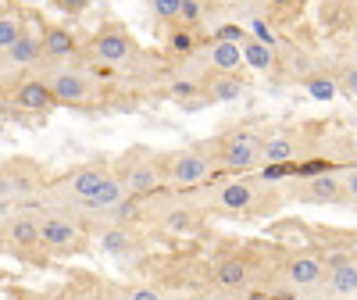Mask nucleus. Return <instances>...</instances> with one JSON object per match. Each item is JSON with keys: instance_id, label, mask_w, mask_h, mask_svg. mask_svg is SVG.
<instances>
[{"instance_id": "1", "label": "nucleus", "mask_w": 357, "mask_h": 300, "mask_svg": "<svg viewBox=\"0 0 357 300\" xmlns=\"http://www.w3.org/2000/svg\"><path fill=\"white\" fill-rule=\"evenodd\" d=\"M40 190H43V172H40V165L25 161V158L0 165V200L22 204V200H33Z\"/></svg>"}, {"instance_id": "2", "label": "nucleus", "mask_w": 357, "mask_h": 300, "mask_svg": "<svg viewBox=\"0 0 357 300\" xmlns=\"http://www.w3.org/2000/svg\"><path fill=\"white\" fill-rule=\"evenodd\" d=\"M215 165H218V158H211L207 150H183V154H175L165 165V179L178 190H193L215 175Z\"/></svg>"}, {"instance_id": "3", "label": "nucleus", "mask_w": 357, "mask_h": 300, "mask_svg": "<svg viewBox=\"0 0 357 300\" xmlns=\"http://www.w3.org/2000/svg\"><path fill=\"white\" fill-rule=\"evenodd\" d=\"M264 140L250 129H240L218 143V165H225L229 172H254L264 158Z\"/></svg>"}, {"instance_id": "4", "label": "nucleus", "mask_w": 357, "mask_h": 300, "mask_svg": "<svg viewBox=\"0 0 357 300\" xmlns=\"http://www.w3.org/2000/svg\"><path fill=\"white\" fill-rule=\"evenodd\" d=\"M136 54V40L129 33H118V29H107V33H97L93 40L86 43V57L97 65L118 68V65H129Z\"/></svg>"}, {"instance_id": "5", "label": "nucleus", "mask_w": 357, "mask_h": 300, "mask_svg": "<svg viewBox=\"0 0 357 300\" xmlns=\"http://www.w3.org/2000/svg\"><path fill=\"white\" fill-rule=\"evenodd\" d=\"M111 179V172H107V165H86V168H75V172H68L61 183H54L50 186V197H75L79 204L82 200H89L104 183Z\"/></svg>"}, {"instance_id": "6", "label": "nucleus", "mask_w": 357, "mask_h": 300, "mask_svg": "<svg viewBox=\"0 0 357 300\" xmlns=\"http://www.w3.org/2000/svg\"><path fill=\"white\" fill-rule=\"evenodd\" d=\"M40 243L50 247V250H72L82 243V225L79 218L72 215H61V211H50L40 218Z\"/></svg>"}, {"instance_id": "7", "label": "nucleus", "mask_w": 357, "mask_h": 300, "mask_svg": "<svg viewBox=\"0 0 357 300\" xmlns=\"http://www.w3.org/2000/svg\"><path fill=\"white\" fill-rule=\"evenodd\" d=\"M47 86H50V93H54V104H68V107L86 104L89 93H93V86H89L86 72H79V68H57L47 79Z\"/></svg>"}, {"instance_id": "8", "label": "nucleus", "mask_w": 357, "mask_h": 300, "mask_svg": "<svg viewBox=\"0 0 357 300\" xmlns=\"http://www.w3.org/2000/svg\"><path fill=\"white\" fill-rule=\"evenodd\" d=\"M126 200H132L129 197V186H126V175H114L111 172V179L107 183L89 197V200H82L79 204V211H89V215H111L118 204H126Z\"/></svg>"}, {"instance_id": "9", "label": "nucleus", "mask_w": 357, "mask_h": 300, "mask_svg": "<svg viewBox=\"0 0 357 300\" xmlns=\"http://www.w3.org/2000/svg\"><path fill=\"white\" fill-rule=\"evenodd\" d=\"M286 283L293 290H307V286H321L325 283V264L318 254H296L286 264Z\"/></svg>"}, {"instance_id": "10", "label": "nucleus", "mask_w": 357, "mask_h": 300, "mask_svg": "<svg viewBox=\"0 0 357 300\" xmlns=\"http://www.w3.org/2000/svg\"><path fill=\"white\" fill-rule=\"evenodd\" d=\"M15 107L18 111H33V114H43L54 107V93L47 79H22L15 86Z\"/></svg>"}, {"instance_id": "11", "label": "nucleus", "mask_w": 357, "mask_h": 300, "mask_svg": "<svg viewBox=\"0 0 357 300\" xmlns=\"http://www.w3.org/2000/svg\"><path fill=\"white\" fill-rule=\"evenodd\" d=\"M215 204L225 207V211H247L254 204V186L247 179H232V183H222L215 193Z\"/></svg>"}, {"instance_id": "12", "label": "nucleus", "mask_w": 357, "mask_h": 300, "mask_svg": "<svg viewBox=\"0 0 357 300\" xmlns=\"http://www.w3.org/2000/svg\"><path fill=\"white\" fill-rule=\"evenodd\" d=\"M296 154H301V143H296L293 136H286V133H275V136H268L264 140V165L268 168H279V165H289Z\"/></svg>"}, {"instance_id": "13", "label": "nucleus", "mask_w": 357, "mask_h": 300, "mask_svg": "<svg viewBox=\"0 0 357 300\" xmlns=\"http://www.w3.org/2000/svg\"><path fill=\"white\" fill-rule=\"evenodd\" d=\"M43 36H36V33H25L8 54H4V61L8 65H18V68H29V65H36V61H43Z\"/></svg>"}, {"instance_id": "14", "label": "nucleus", "mask_w": 357, "mask_h": 300, "mask_svg": "<svg viewBox=\"0 0 357 300\" xmlns=\"http://www.w3.org/2000/svg\"><path fill=\"white\" fill-rule=\"evenodd\" d=\"M325 290H329L336 300H357V261H347V264L333 268L329 279H325Z\"/></svg>"}, {"instance_id": "15", "label": "nucleus", "mask_w": 357, "mask_h": 300, "mask_svg": "<svg viewBox=\"0 0 357 300\" xmlns=\"http://www.w3.org/2000/svg\"><path fill=\"white\" fill-rule=\"evenodd\" d=\"M207 61H211L215 72L222 75H236L243 68V47H236V43H211V50H207Z\"/></svg>"}, {"instance_id": "16", "label": "nucleus", "mask_w": 357, "mask_h": 300, "mask_svg": "<svg viewBox=\"0 0 357 300\" xmlns=\"http://www.w3.org/2000/svg\"><path fill=\"white\" fill-rule=\"evenodd\" d=\"M307 197L318 200V204H343L347 193H343V183H340V175H311L307 179Z\"/></svg>"}, {"instance_id": "17", "label": "nucleus", "mask_w": 357, "mask_h": 300, "mask_svg": "<svg viewBox=\"0 0 357 300\" xmlns=\"http://www.w3.org/2000/svg\"><path fill=\"white\" fill-rule=\"evenodd\" d=\"M8 239L15 247H33V243H40V215H15L11 222H8Z\"/></svg>"}, {"instance_id": "18", "label": "nucleus", "mask_w": 357, "mask_h": 300, "mask_svg": "<svg viewBox=\"0 0 357 300\" xmlns=\"http://www.w3.org/2000/svg\"><path fill=\"white\" fill-rule=\"evenodd\" d=\"M43 54L47 57H72V54H79L75 33H68V29H61V25H50L43 33Z\"/></svg>"}, {"instance_id": "19", "label": "nucleus", "mask_w": 357, "mask_h": 300, "mask_svg": "<svg viewBox=\"0 0 357 300\" xmlns=\"http://www.w3.org/2000/svg\"><path fill=\"white\" fill-rule=\"evenodd\" d=\"M161 179H165V172H161L158 165H136V168H129V175H126L129 197H139V193L158 190V186H161Z\"/></svg>"}, {"instance_id": "20", "label": "nucleus", "mask_w": 357, "mask_h": 300, "mask_svg": "<svg viewBox=\"0 0 357 300\" xmlns=\"http://www.w3.org/2000/svg\"><path fill=\"white\" fill-rule=\"evenodd\" d=\"M272 65H275V47H264L261 40L247 36V43H243V68H250V72H272Z\"/></svg>"}, {"instance_id": "21", "label": "nucleus", "mask_w": 357, "mask_h": 300, "mask_svg": "<svg viewBox=\"0 0 357 300\" xmlns=\"http://www.w3.org/2000/svg\"><path fill=\"white\" fill-rule=\"evenodd\" d=\"M215 279H218V286H225V290H240V286L250 279V268H247V261H240V257H225V261L215 268Z\"/></svg>"}, {"instance_id": "22", "label": "nucleus", "mask_w": 357, "mask_h": 300, "mask_svg": "<svg viewBox=\"0 0 357 300\" xmlns=\"http://www.w3.org/2000/svg\"><path fill=\"white\" fill-rule=\"evenodd\" d=\"M25 36V22L18 11H0V54H8Z\"/></svg>"}, {"instance_id": "23", "label": "nucleus", "mask_w": 357, "mask_h": 300, "mask_svg": "<svg viewBox=\"0 0 357 300\" xmlns=\"http://www.w3.org/2000/svg\"><path fill=\"white\" fill-rule=\"evenodd\" d=\"M304 89H307V97L318 100V104H329L336 93H340V82L333 75H307L304 79Z\"/></svg>"}, {"instance_id": "24", "label": "nucleus", "mask_w": 357, "mask_h": 300, "mask_svg": "<svg viewBox=\"0 0 357 300\" xmlns=\"http://www.w3.org/2000/svg\"><path fill=\"white\" fill-rule=\"evenodd\" d=\"M197 229V215L193 211H186V207H175V211H168V218H165V232H172V236H186V232H193Z\"/></svg>"}, {"instance_id": "25", "label": "nucleus", "mask_w": 357, "mask_h": 300, "mask_svg": "<svg viewBox=\"0 0 357 300\" xmlns=\"http://www.w3.org/2000/svg\"><path fill=\"white\" fill-rule=\"evenodd\" d=\"M211 97L215 100H236V97H243V79H236V75H222L211 82Z\"/></svg>"}, {"instance_id": "26", "label": "nucleus", "mask_w": 357, "mask_h": 300, "mask_svg": "<svg viewBox=\"0 0 357 300\" xmlns=\"http://www.w3.org/2000/svg\"><path fill=\"white\" fill-rule=\"evenodd\" d=\"M100 247L107 250V254H129V232L126 229H107L104 232V239H100Z\"/></svg>"}, {"instance_id": "27", "label": "nucleus", "mask_w": 357, "mask_h": 300, "mask_svg": "<svg viewBox=\"0 0 357 300\" xmlns=\"http://www.w3.org/2000/svg\"><path fill=\"white\" fill-rule=\"evenodd\" d=\"M215 40H218V43H236V47H243V43H247V29H243V25H222Z\"/></svg>"}, {"instance_id": "28", "label": "nucleus", "mask_w": 357, "mask_h": 300, "mask_svg": "<svg viewBox=\"0 0 357 300\" xmlns=\"http://www.w3.org/2000/svg\"><path fill=\"white\" fill-rule=\"evenodd\" d=\"M178 11H183V0H158L154 4L158 18H178Z\"/></svg>"}, {"instance_id": "29", "label": "nucleus", "mask_w": 357, "mask_h": 300, "mask_svg": "<svg viewBox=\"0 0 357 300\" xmlns=\"http://www.w3.org/2000/svg\"><path fill=\"white\" fill-rule=\"evenodd\" d=\"M340 183H343L347 200H357V168H347V172L340 175Z\"/></svg>"}, {"instance_id": "30", "label": "nucleus", "mask_w": 357, "mask_h": 300, "mask_svg": "<svg viewBox=\"0 0 357 300\" xmlns=\"http://www.w3.org/2000/svg\"><path fill=\"white\" fill-rule=\"evenodd\" d=\"M132 215H136V204H132V200H126V204H118L114 211H111V218L118 222V229H122V222H129Z\"/></svg>"}, {"instance_id": "31", "label": "nucleus", "mask_w": 357, "mask_h": 300, "mask_svg": "<svg viewBox=\"0 0 357 300\" xmlns=\"http://www.w3.org/2000/svg\"><path fill=\"white\" fill-rule=\"evenodd\" d=\"M200 15H204V8H200V4H193V0H183V11H178V18H183L186 25H193Z\"/></svg>"}, {"instance_id": "32", "label": "nucleus", "mask_w": 357, "mask_h": 300, "mask_svg": "<svg viewBox=\"0 0 357 300\" xmlns=\"http://www.w3.org/2000/svg\"><path fill=\"white\" fill-rule=\"evenodd\" d=\"M336 82H340V89H347V93H354V97H357V68H347Z\"/></svg>"}, {"instance_id": "33", "label": "nucleus", "mask_w": 357, "mask_h": 300, "mask_svg": "<svg viewBox=\"0 0 357 300\" xmlns=\"http://www.w3.org/2000/svg\"><path fill=\"white\" fill-rule=\"evenodd\" d=\"M129 300H165L154 286H136L132 293H129Z\"/></svg>"}, {"instance_id": "34", "label": "nucleus", "mask_w": 357, "mask_h": 300, "mask_svg": "<svg viewBox=\"0 0 357 300\" xmlns=\"http://www.w3.org/2000/svg\"><path fill=\"white\" fill-rule=\"evenodd\" d=\"M172 47H175V50H190V47H193L190 33H175V36H172Z\"/></svg>"}, {"instance_id": "35", "label": "nucleus", "mask_w": 357, "mask_h": 300, "mask_svg": "<svg viewBox=\"0 0 357 300\" xmlns=\"http://www.w3.org/2000/svg\"><path fill=\"white\" fill-rule=\"evenodd\" d=\"M350 150H354V154H357V133L350 136Z\"/></svg>"}, {"instance_id": "36", "label": "nucleus", "mask_w": 357, "mask_h": 300, "mask_svg": "<svg viewBox=\"0 0 357 300\" xmlns=\"http://www.w3.org/2000/svg\"><path fill=\"white\" fill-rule=\"evenodd\" d=\"M0 82H4V75H0Z\"/></svg>"}]
</instances>
